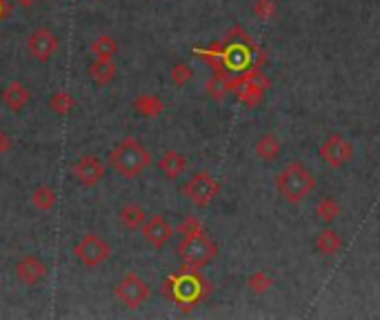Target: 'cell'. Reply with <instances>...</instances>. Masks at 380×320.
I'll return each mask as SVG.
<instances>
[{
  "label": "cell",
  "mask_w": 380,
  "mask_h": 320,
  "mask_svg": "<svg viewBox=\"0 0 380 320\" xmlns=\"http://www.w3.org/2000/svg\"><path fill=\"white\" fill-rule=\"evenodd\" d=\"M256 56H263V52L252 43L243 27H234L227 34V49H223V67L229 72L245 74L249 69L258 67Z\"/></svg>",
  "instance_id": "cell-2"
},
{
  "label": "cell",
  "mask_w": 380,
  "mask_h": 320,
  "mask_svg": "<svg viewBox=\"0 0 380 320\" xmlns=\"http://www.w3.org/2000/svg\"><path fill=\"white\" fill-rule=\"evenodd\" d=\"M163 109H165L163 100L154 94H140L134 100V112L143 118H156L163 114Z\"/></svg>",
  "instance_id": "cell-20"
},
{
  "label": "cell",
  "mask_w": 380,
  "mask_h": 320,
  "mask_svg": "<svg viewBox=\"0 0 380 320\" xmlns=\"http://www.w3.org/2000/svg\"><path fill=\"white\" fill-rule=\"evenodd\" d=\"M89 49H92V54L96 58H112L116 54L118 45H116V40L112 36H98Z\"/></svg>",
  "instance_id": "cell-27"
},
{
  "label": "cell",
  "mask_w": 380,
  "mask_h": 320,
  "mask_svg": "<svg viewBox=\"0 0 380 320\" xmlns=\"http://www.w3.org/2000/svg\"><path fill=\"white\" fill-rule=\"evenodd\" d=\"M252 14L260 20H272L278 14V7L274 0H256L252 7Z\"/></svg>",
  "instance_id": "cell-29"
},
{
  "label": "cell",
  "mask_w": 380,
  "mask_h": 320,
  "mask_svg": "<svg viewBox=\"0 0 380 320\" xmlns=\"http://www.w3.org/2000/svg\"><path fill=\"white\" fill-rule=\"evenodd\" d=\"M234 83V92L240 105H245L247 109H254L263 103L265 92L269 89V80L265 78V74L260 69H249L245 74H238L236 78H232Z\"/></svg>",
  "instance_id": "cell-5"
},
{
  "label": "cell",
  "mask_w": 380,
  "mask_h": 320,
  "mask_svg": "<svg viewBox=\"0 0 380 320\" xmlns=\"http://www.w3.org/2000/svg\"><path fill=\"white\" fill-rule=\"evenodd\" d=\"M178 256L183 258L185 267L200 269V267L209 265L218 256V247L203 229H198L194 234L183 236V240H180V245H178Z\"/></svg>",
  "instance_id": "cell-4"
},
{
  "label": "cell",
  "mask_w": 380,
  "mask_h": 320,
  "mask_svg": "<svg viewBox=\"0 0 380 320\" xmlns=\"http://www.w3.org/2000/svg\"><path fill=\"white\" fill-rule=\"evenodd\" d=\"M318 158L323 160L327 167L340 169L354 158V145L340 134H332V136H327L323 140V145L318 147Z\"/></svg>",
  "instance_id": "cell-8"
},
{
  "label": "cell",
  "mask_w": 380,
  "mask_h": 320,
  "mask_svg": "<svg viewBox=\"0 0 380 320\" xmlns=\"http://www.w3.org/2000/svg\"><path fill=\"white\" fill-rule=\"evenodd\" d=\"M169 78H172V85L174 87H185L189 80L194 78V69L185 65V63H178L172 67V72H169Z\"/></svg>",
  "instance_id": "cell-28"
},
{
  "label": "cell",
  "mask_w": 380,
  "mask_h": 320,
  "mask_svg": "<svg viewBox=\"0 0 380 320\" xmlns=\"http://www.w3.org/2000/svg\"><path fill=\"white\" fill-rule=\"evenodd\" d=\"M12 138H9L7 132H0V154H9L12 152Z\"/></svg>",
  "instance_id": "cell-31"
},
{
  "label": "cell",
  "mask_w": 380,
  "mask_h": 320,
  "mask_svg": "<svg viewBox=\"0 0 380 320\" xmlns=\"http://www.w3.org/2000/svg\"><path fill=\"white\" fill-rule=\"evenodd\" d=\"M145 220H147L145 209L138 205H125L118 212V223L123 229H127V232H136V229L145 225Z\"/></svg>",
  "instance_id": "cell-19"
},
{
  "label": "cell",
  "mask_w": 380,
  "mask_h": 320,
  "mask_svg": "<svg viewBox=\"0 0 380 320\" xmlns=\"http://www.w3.org/2000/svg\"><path fill=\"white\" fill-rule=\"evenodd\" d=\"M274 185H276V192L283 196L287 203L298 205L316 189V180H314V174L305 167V163L294 160V163H287L276 174Z\"/></svg>",
  "instance_id": "cell-1"
},
{
  "label": "cell",
  "mask_w": 380,
  "mask_h": 320,
  "mask_svg": "<svg viewBox=\"0 0 380 320\" xmlns=\"http://www.w3.org/2000/svg\"><path fill=\"white\" fill-rule=\"evenodd\" d=\"M109 165L123 178H136L152 165V154L143 147L136 138H125L112 149L109 154Z\"/></svg>",
  "instance_id": "cell-3"
},
{
  "label": "cell",
  "mask_w": 380,
  "mask_h": 320,
  "mask_svg": "<svg viewBox=\"0 0 380 320\" xmlns=\"http://www.w3.org/2000/svg\"><path fill=\"white\" fill-rule=\"evenodd\" d=\"M143 236L149 245H152L154 249H163L169 245V240L174 238V227L169 225V220L165 216H149L145 220V225H143Z\"/></svg>",
  "instance_id": "cell-12"
},
{
  "label": "cell",
  "mask_w": 380,
  "mask_h": 320,
  "mask_svg": "<svg viewBox=\"0 0 380 320\" xmlns=\"http://www.w3.org/2000/svg\"><path fill=\"white\" fill-rule=\"evenodd\" d=\"M158 172L163 174L165 178H169V180H176V178H180L185 172H187V158L180 154V152H174V149H169V152H165L163 156H160V160H158Z\"/></svg>",
  "instance_id": "cell-15"
},
{
  "label": "cell",
  "mask_w": 380,
  "mask_h": 320,
  "mask_svg": "<svg viewBox=\"0 0 380 320\" xmlns=\"http://www.w3.org/2000/svg\"><path fill=\"white\" fill-rule=\"evenodd\" d=\"M114 296L118 303L125 305L127 309H138L140 305L147 303L149 296H152V287H149L143 278H138L136 274H127L125 278L118 280Z\"/></svg>",
  "instance_id": "cell-7"
},
{
  "label": "cell",
  "mask_w": 380,
  "mask_h": 320,
  "mask_svg": "<svg viewBox=\"0 0 380 320\" xmlns=\"http://www.w3.org/2000/svg\"><path fill=\"white\" fill-rule=\"evenodd\" d=\"M27 49H29V56L36 58L38 63H47V60L58 52V36L52 29L40 27L27 38Z\"/></svg>",
  "instance_id": "cell-11"
},
{
  "label": "cell",
  "mask_w": 380,
  "mask_h": 320,
  "mask_svg": "<svg viewBox=\"0 0 380 320\" xmlns=\"http://www.w3.org/2000/svg\"><path fill=\"white\" fill-rule=\"evenodd\" d=\"M74 254L80 260V265L94 269V267H100L105 263V260L109 258V254H112V249H109V245L100 236L87 234L76 243Z\"/></svg>",
  "instance_id": "cell-10"
},
{
  "label": "cell",
  "mask_w": 380,
  "mask_h": 320,
  "mask_svg": "<svg viewBox=\"0 0 380 320\" xmlns=\"http://www.w3.org/2000/svg\"><path fill=\"white\" fill-rule=\"evenodd\" d=\"M314 249L320 256H336L340 249H343V238L338 236V232H334L332 227L318 232L314 238Z\"/></svg>",
  "instance_id": "cell-17"
},
{
  "label": "cell",
  "mask_w": 380,
  "mask_h": 320,
  "mask_svg": "<svg viewBox=\"0 0 380 320\" xmlns=\"http://www.w3.org/2000/svg\"><path fill=\"white\" fill-rule=\"evenodd\" d=\"M205 92L209 98H214V100H223L229 92H234V83H232V78H229L227 74H223L218 69V72L207 80V85H205Z\"/></svg>",
  "instance_id": "cell-21"
},
{
  "label": "cell",
  "mask_w": 380,
  "mask_h": 320,
  "mask_svg": "<svg viewBox=\"0 0 380 320\" xmlns=\"http://www.w3.org/2000/svg\"><path fill=\"white\" fill-rule=\"evenodd\" d=\"M185 198L198 209H205L214 203V198L220 194V183L209 172H196L183 185Z\"/></svg>",
  "instance_id": "cell-6"
},
{
  "label": "cell",
  "mask_w": 380,
  "mask_h": 320,
  "mask_svg": "<svg viewBox=\"0 0 380 320\" xmlns=\"http://www.w3.org/2000/svg\"><path fill=\"white\" fill-rule=\"evenodd\" d=\"M74 107H76V100H74L72 94H67V92H56L52 98H49V109H52L56 116L72 114Z\"/></svg>",
  "instance_id": "cell-26"
},
{
  "label": "cell",
  "mask_w": 380,
  "mask_h": 320,
  "mask_svg": "<svg viewBox=\"0 0 380 320\" xmlns=\"http://www.w3.org/2000/svg\"><path fill=\"white\" fill-rule=\"evenodd\" d=\"M29 98H32V94H29V89L23 83H9L3 89V103L9 112H20V109H25Z\"/></svg>",
  "instance_id": "cell-16"
},
{
  "label": "cell",
  "mask_w": 380,
  "mask_h": 320,
  "mask_svg": "<svg viewBox=\"0 0 380 320\" xmlns=\"http://www.w3.org/2000/svg\"><path fill=\"white\" fill-rule=\"evenodd\" d=\"M56 203H58V196H56V192L52 187L40 185L32 192V207L38 209V212H52V209L56 207Z\"/></svg>",
  "instance_id": "cell-24"
},
{
  "label": "cell",
  "mask_w": 380,
  "mask_h": 320,
  "mask_svg": "<svg viewBox=\"0 0 380 320\" xmlns=\"http://www.w3.org/2000/svg\"><path fill=\"white\" fill-rule=\"evenodd\" d=\"M72 174L83 187H96L105 176V167L96 156H83L74 163Z\"/></svg>",
  "instance_id": "cell-13"
},
{
  "label": "cell",
  "mask_w": 380,
  "mask_h": 320,
  "mask_svg": "<svg viewBox=\"0 0 380 320\" xmlns=\"http://www.w3.org/2000/svg\"><path fill=\"white\" fill-rule=\"evenodd\" d=\"M14 274H16L20 285L34 287V285H38L40 280L47 276V265L38 256H25L23 260H18V263H16Z\"/></svg>",
  "instance_id": "cell-14"
},
{
  "label": "cell",
  "mask_w": 380,
  "mask_h": 320,
  "mask_svg": "<svg viewBox=\"0 0 380 320\" xmlns=\"http://www.w3.org/2000/svg\"><path fill=\"white\" fill-rule=\"evenodd\" d=\"M198 229H203V225H200L198 218H185L183 225L178 227V234H180V236H189V234L198 232Z\"/></svg>",
  "instance_id": "cell-30"
},
{
  "label": "cell",
  "mask_w": 380,
  "mask_h": 320,
  "mask_svg": "<svg viewBox=\"0 0 380 320\" xmlns=\"http://www.w3.org/2000/svg\"><path fill=\"white\" fill-rule=\"evenodd\" d=\"M272 287H274V278L269 276L267 272H263V269H258V272H254L252 276L247 278V289L256 296L267 294Z\"/></svg>",
  "instance_id": "cell-25"
},
{
  "label": "cell",
  "mask_w": 380,
  "mask_h": 320,
  "mask_svg": "<svg viewBox=\"0 0 380 320\" xmlns=\"http://www.w3.org/2000/svg\"><path fill=\"white\" fill-rule=\"evenodd\" d=\"M256 156L263 160V163H272L280 156V140L274 134H263L256 140Z\"/></svg>",
  "instance_id": "cell-22"
},
{
  "label": "cell",
  "mask_w": 380,
  "mask_h": 320,
  "mask_svg": "<svg viewBox=\"0 0 380 320\" xmlns=\"http://www.w3.org/2000/svg\"><path fill=\"white\" fill-rule=\"evenodd\" d=\"M314 214H316V218L320 220V223L332 225L334 220L340 216V205H338V200L332 198V196L320 198L318 203H316V207H314Z\"/></svg>",
  "instance_id": "cell-23"
},
{
  "label": "cell",
  "mask_w": 380,
  "mask_h": 320,
  "mask_svg": "<svg viewBox=\"0 0 380 320\" xmlns=\"http://www.w3.org/2000/svg\"><path fill=\"white\" fill-rule=\"evenodd\" d=\"M87 74L98 87H107L116 78V65L112 63V58H96L94 63L89 65Z\"/></svg>",
  "instance_id": "cell-18"
},
{
  "label": "cell",
  "mask_w": 380,
  "mask_h": 320,
  "mask_svg": "<svg viewBox=\"0 0 380 320\" xmlns=\"http://www.w3.org/2000/svg\"><path fill=\"white\" fill-rule=\"evenodd\" d=\"M14 3L27 9V7H32V5H34V0H14Z\"/></svg>",
  "instance_id": "cell-32"
},
{
  "label": "cell",
  "mask_w": 380,
  "mask_h": 320,
  "mask_svg": "<svg viewBox=\"0 0 380 320\" xmlns=\"http://www.w3.org/2000/svg\"><path fill=\"white\" fill-rule=\"evenodd\" d=\"M205 283L200 280L198 274L192 272H185L180 276H174V287H172V294L176 298V303L183 305V309H189L198 305L200 300L205 298Z\"/></svg>",
  "instance_id": "cell-9"
}]
</instances>
